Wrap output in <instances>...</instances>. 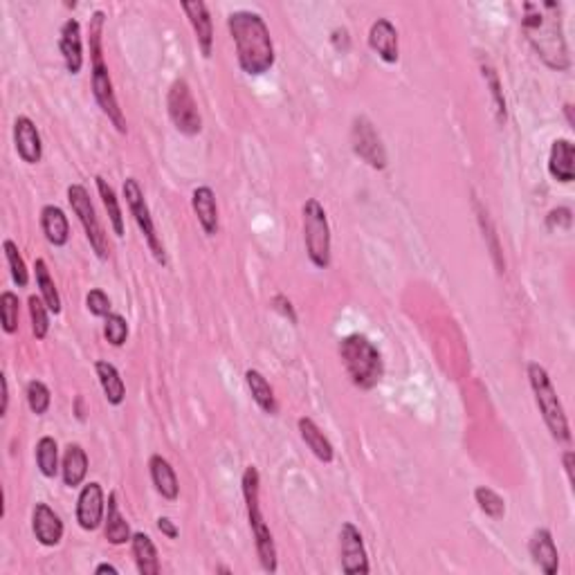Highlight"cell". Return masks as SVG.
<instances>
[{
	"label": "cell",
	"instance_id": "1",
	"mask_svg": "<svg viewBox=\"0 0 575 575\" xmlns=\"http://www.w3.org/2000/svg\"><path fill=\"white\" fill-rule=\"evenodd\" d=\"M560 3H524L522 27L528 43L551 70L564 73L571 68Z\"/></svg>",
	"mask_w": 575,
	"mask_h": 575
},
{
	"label": "cell",
	"instance_id": "2",
	"mask_svg": "<svg viewBox=\"0 0 575 575\" xmlns=\"http://www.w3.org/2000/svg\"><path fill=\"white\" fill-rule=\"evenodd\" d=\"M227 30L236 45L241 70L249 77H261L274 65V45L268 25L254 12H234L227 16Z\"/></svg>",
	"mask_w": 575,
	"mask_h": 575
},
{
	"label": "cell",
	"instance_id": "3",
	"mask_svg": "<svg viewBox=\"0 0 575 575\" xmlns=\"http://www.w3.org/2000/svg\"><path fill=\"white\" fill-rule=\"evenodd\" d=\"M340 357L353 385L362 391H369L380 385L385 364L378 347L366 335L353 333L340 340Z\"/></svg>",
	"mask_w": 575,
	"mask_h": 575
},
{
	"label": "cell",
	"instance_id": "4",
	"mask_svg": "<svg viewBox=\"0 0 575 575\" xmlns=\"http://www.w3.org/2000/svg\"><path fill=\"white\" fill-rule=\"evenodd\" d=\"M102 32H104V12H95L90 19V57H93V93L97 99L99 108L104 111L108 119L112 122V126L118 128L119 133H126V118H124L122 108H119L115 90H112L111 74H108V65L104 64V52H102Z\"/></svg>",
	"mask_w": 575,
	"mask_h": 575
},
{
	"label": "cell",
	"instance_id": "5",
	"mask_svg": "<svg viewBox=\"0 0 575 575\" xmlns=\"http://www.w3.org/2000/svg\"><path fill=\"white\" fill-rule=\"evenodd\" d=\"M241 486H243L249 528H252L258 560H261V566H264L268 573H274V571H277V546H274L272 531H270L264 512H261V499H258V494H261V477H258V470L254 468V465L245 468Z\"/></svg>",
	"mask_w": 575,
	"mask_h": 575
},
{
	"label": "cell",
	"instance_id": "6",
	"mask_svg": "<svg viewBox=\"0 0 575 575\" xmlns=\"http://www.w3.org/2000/svg\"><path fill=\"white\" fill-rule=\"evenodd\" d=\"M528 380H531V389L535 394V402L540 407L541 418H544L553 439L557 443H571L569 420H566L564 407H562L560 398H557L556 387H553L551 378H548V371L541 364H537V362H531L528 364Z\"/></svg>",
	"mask_w": 575,
	"mask_h": 575
},
{
	"label": "cell",
	"instance_id": "7",
	"mask_svg": "<svg viewBox=\"0 0 575 575\" xmlns=\"http://www.w3.org/2000/svg\"><path fill=\"white\" fill-rule=\"evenodd\" d=\"M303 218V243L306 254L315 268L324 270L331 265V225H328L326 210L315 198L306 200L302 210Z\"/></svg>",
	"mask_w": 575,
	"mask_h": 575
},
{
	"label": "cell",
	"instance_id": "8",
	"mask_svg": "<svg viewBox=\"0 0 575 575\" xmlns=\"http://www.w3.org/2000/svg\"><path fill=\"white\" fill-rule=\"evenodd\" d=\"M166 111H169L173 126L182 135L194 137L203 131V118H200L198 104H196L187 79H176V81L171 83L169 95H166Z\"/></svg>",
	"mask_w": 575,
	"mask_h": 575
},
{
	"label": "cell",
	"instance_id": "9",
	"mask_svg": "<svg viewBox=\"0 0 575 575\" xmlns=\"http://www.w3.org/2000/svg\"><path fill=\"white\" fill-rule=\"evenodd\" d=\"M68 203H70V207H73L74 214H77L83 232H86V239H88L90 248L95 249V254H97L99 258H108L111 248H108L106 232H104L102 223H99L97 211H95L88 189H86L83 185H70L68 187Z\"/></svg>",
	"mask_w": 575,
	"mask_h": 575
},
{
	"label": "cell",
	"instance_id": "10",
	"mask_svg": "<svg viewBox=\"0 0 575 575\" xmlns=\"http://www.w3.org/2000/svg\"><path fill=\"white\" fill-rule=\"evenodd\" d=\"M122 191H124V198H126L128 211H131V216L135 218L137 227H140V232L144 234V239H147L149 249H151V254L156 257L157 264L166 265V249H165V245H162L160 236H157L153 216H151V211H149L147 200H144V194H142V189H140V185H137L135 178H126V180H124Z\"/></svg>",
	"mask_w": 575,
	"mask_h": 575
},
{
	"label": "cell",
	"instance_id": "11",
	"mask_svg": "<svg viewBox=\"0 0 575 575\" xmlns=\"http://www.w3.org/2000/svg\"><path fill=\"white\" fill-rule=\"evenodd\" d=\"M351 147L353 153H356L360 160H364L371 169H387L389 160H387L385 144H382L380 135H378L376 126L360 115V118L353 119L351 126Z\"/></svg>",
	"mask_w": 575,
	"mask_h": 575
},
{
	"label": "cell",
	"instance_id": "12",
	"mask_svg": "<svg viewBox=\"0 0 575 575\" xmlns=\"http://www.w3.org/2000/svg\"><path fill=\"white\" fill-rule=\"evenodd\" d=\"M340 556L341 571L347 575H366L371 571L369 556H366L364 540L356 524L347 522L340 531Z\"/></svg>",
	"mask_w": 575,
	"mask_h": 575
},
{
	"label": "cell",
	"instance_id": "13",
	"mask_svg": "<svg viewBox=\"0 0 575 575\" xmlns=\"http://www.w3.org/2000/svg\"><path fill=\"white\" fill-rule=\"evenodd\" d=\"M106 515V499H104L102 483L90 481L81 487L77 499V522L83 531H97Z\"/></svg>",
	"mask_w": 575,
	"mask_h": 575
},
{
	"label": "cell",
	"instance_id": "14",
	"mask_svg": "<svg viewBox=\"0 0 575 575\" xmlns=\"http://www.w3.org/2000/svg\"><path fill=\"white\" fill-rule=\"evenodd\" d=\"M14 147L20 160L27 165H39L43 157V142H41V133L36 124L30 118H16L14 122Z\"/></svg>",
	"mask_w": 575,
	"mask_h": 575
},
{
	"label": "cell",
	"instance_id": "15",
	"mask_svg": "<svg viewBox=\"0 0 575 575\" xmlns=\"http://www.w3.org/2000/svg\"><path fill=\"white\" fill-rule=\"evenodd\" d=\"M182 12H185L191 27H194L200 52H203L205 59H210L211 50H214V25H211L210 10H207L203 0H194V3H182Z\"/></svg>",
	"mask_w": 575,
	"mask_h": 575
},
{
	"label": "cell",
	"instance_id": "16",
	"mask_svg": "<svg viewBox=\"0 0 575 575\" xmlns=\"http://www.w3.org/2000/svg\"><path fill=\"white\" fill-rule=\"evenodd\" d=\"M528 551H531L533 562L541 569L544 575H556L560 569V556H557V546L553 540L548 528H537L528 541Z\"/></svg>",
	"mask_w": 575,
	"mask_h": 575
},
{
	"label": "cell",
	"instance_id": "17",
	"mask_svg": "<svg viewBox=\"0 0 575 575\" xmlns=\"http://www.w3.org/2000/svg\"><path fill=\"white\" fill-rule=\"evenodd\" d=\"M369 45L371 50L380 57L385 64H395L400 59V48H398V30L394 27V23L387 19H378L376 23L371 25L369 30Z\"/></svg>",
	"mask_w": 575,
	"mask_h": 575
},
{
	"label": "cell",
	"instance_id": "18",
	"mask_svg": "<svg viewBox=\"0 0 575 575\" xmlns=\"http://www.w3.org/2000/svg\"><path fill=\"white\" fill-rule=\"evenodd\" d=\"M32 531L36 540L43 546H57L64 540V522L61 517L48 506V503H36L32 512Z\"/></svg>",
	"mask_w": 575,
	"mask_h": 575
},
{
	"label": "cell",
	"instance_id": "19",
	"mask_svg": "<svg viewBox=\"0 0 575 575\" xmlns=\"http://www.w3.org/2000/svg\"><path fill=\"white\" fill-rule=\"evenodd\" d=\"M191 210L207 236L218 234V203L211 187H196L191 194Z\"/></svg>",
	"mask_w": 575,
	"mask_h": 575
},
{
	"label": "cell",
	"instance_id": "20",
	"mask_svg": "<svg viewBox=\"0 0 575 575\" xmlns=\"http://www.w3.org/2000/svg\"><path fill=\"white\" fill-rule=\"evenodd\" d=\"M59 50L64 54L65 68L70 74H79L83 68V39H81V25L77 19H68L61 27Z\"/></svg>",
	"mask_w": 575,
	"mask_h": 575
},
{
	"label": "cell",
	"instance_id": "21",
	"mask_svg": "<svg viewBox=\"0 0 575 575\" xmlns=\"http://www.w3.org/2000/svg\"><path fill=\"white\" fill-rule=\"evenodd\" d=\"M575 147L571 140H556L551 144V153H548V173L556 178L557 182H573L575 178Z\"/></svg>",
	"mask_w": 575,
	"mask_h": 575
},
{
	"label": "cell",
	"instance_id": "22",
	"mask_svg": "<svg viewBox=\"0 0 575 575\" xmlns=\"http://www.w3.org/2000/svg\"><path fill=\"white\" fill-rule=\"evenodd\" d=\"M149 472H151V481L156 486L157 493L166 499V502H176L180 494V483H178L176 470L171 468V464L160 454H153L149 458Z\"/></svg>",
	"mask_w": 575,
	"mask_h": 575
},
{
	"label": "cell",
	"instance_id": "23",
	"mask_svg": "<svg viewBox=\"0 0 575 575\" xmlns=\"http://www.w3.org/2000/svg\"><path fill=\"white\" fill-rule=\"evenodd\" d=\"M41 227H43L48 243L54 245V248H64L70 241L68 216H65V211L61 207L45 205L41 210Z\"/></svg>",
	"mask_w": 575,
	"mask_h": 575
},
{
	"label": "cell",
	"instance_id": "24",
	"mask_svg": "<svg viewBox=\"0 0 575 575\" xmlns=\"http://www.w3.org/2000/svg\"><path fill=\"white\" fill-rule=\"evenodd\" d=\"M88 474V454L79 443H70L64 452V461H61V479L64 486L79 487Z\"/></svg>",
	"mask_w": 575,
	"mask_h": 575
},
{
	"label": "cell",
	"instance_id": "25",
	"mask_svg": "<svg viewBox=\"0 0 575 575\" xmlns=\"http://www.w3.org/2000/svg\"><path fill=\"white\" fill-rule=\"evenodd\" d=\"M299 434H302V441L306 443V448L310 449L315 456L322 461V464H331L333 458H335V449H333L331 441L326 439L322 429L318 427V423L308 416L299 418Z\"/></svg>",
	"mask_w": 575,
	"mask_h": 575
},
{
	"label": "cell",
	"instance_id": "26",
	"mask_svg": "<svg viewBox=\"0 0 575 575\" xmlns=\"http://www.w3.org/2000/svg\"><path fill=\"white\" fill-rule=\"evenodd\" d=\"M104 535H106V540L111 541L112 546L126 544L133 537L131 526H128V522L122 517V512H119L118 493H111V497H108V512L106 517H104Z\"/></svg>",
	"mask_w": 575,
	"mask_h": 575
},
{
	"label": "cell",
	"instance_id": "27",
	"mask_svg": "<svg viewBox=\"0 0 575 575\" xmlns=\"http://www.w3.org/2000/svg\"><path fill=\"white\" fill-rule=\"evenodd\" d=\"M245 385H248L254 402H257V405L261 407L265 414H270V416L279 414L277 395H274V389L270 387V382L265 380V376L261 373V371H257V369L245 371Z\"/></svg>",
	"mask_w": 575,
	"mask_h": 575
},
{
	"label": "cell",
	"instance_id": "28",
	"mask_svg": "<svg viewBox=\"0 0 575 575\" xmlns=\"http://www.w3.org/2000/svg\"><path fill=\"white\" fill-rule=\"evenodd\" d=\"M133 557H135L137 571L142 575L160 573V560H157V548L147 533H133L131 537Z\"/></svg>",
	"mask_w": 575,
	"mask_h": 575
},
{
	"label": "cell",
	"instance_id": "29",
	"mask_svg": "<svg viewBox=\"0 0 575 575\" xmlns=\"http://www.w3.org/2000/svg\"><path fill=\"white\" fill-rule=\"evenodd\" d=\"M95 371H97L99 385H102L104 395L111 405H122L124 398H126V385H124L122 376H119V371L106 360H97L95 362Z\"/></svg>",
	"mask_w": 575,
	"mask_h": 575
},
{
	"label": "cell",
	"instance_id": "30",
	"mask_svg": "<svg viewBox=\"0 0 575 575\" xmlns=\"http://www.w3.org/2000/svg\"><path fill=\"white\" fill-rule=\"evenodd\" d=\"M95 185H97L99 198H102L104 207H106V211H108V220H111V225H112V232H115V236H118V239H122L124 236V216H122V210H119V200H118V196H115V189H112V187L108 185L106 178H102V176L95 178Z\"/></svg>",
	"mask_w": 575,
	"mask_h": 575
},
{
	"label": "cell",
	"instance_id": "31",
	"mask_svg": "<svg viewBox=\"0 0 575 575\" xmlns=\"http://www.w3.org/2000/svg\"><path fill=\"white\" fill-rule=\"evenodd\" d=\"M34 274H36V286H39V290H41V297H43V302L48 303L50 312L59 315L61 295H59V290H57V283H54L52 277H50L48 264H45L43 258H36L34 261Z\"/></svg>",
	"mask_w": 575,
	"mask_h": 575
},
{
	"label": "cell",
	"instance_id": "32",
	"mask_svg": "<svg viewBox=\"0 0 575 575\" xmlns=\"http://www.w3.org/2000/svg\"><path fill=\"white\" fill-rule=\"evenodd\" d=\"M36 465H39L41 474L48 479H54L59 474V445L52 436H43L36 443Z\"/></svg>",
	"mask_w": 575,
	"mask_h": 575
},
{
	"label": "cell",
	"instance_id": "33",
	"mask_svg": "<svg viewBox=\"0 0 575 575\" xmlns=\"http://www.w3.org/2000/svg\"><path fill=\"white\" fill-rule=\"evenodd\" d=\"M474 499H477L479 508H481V512L486 517H490V519H503L506 517V502H503L502 497H499L494 490H490V487L486 486H479L477 490H474Z\"/></svg>",
	"mask_w": 575,
	"mask_h": 575
},
{
	"label": "cell",
	"instance_id": "34",
	"mask_svg": "<svg viewBox=\"0 0 575 575\" xmlns=\"http://www.w3.org/2000/svg\"><path fill=\"white\" fill-rule=\"evenodd\" d=\"M19 295H14L12 290H5V293L0 295V319H3V331L7 335H14L19 331Z\"/></svg>",
	"mask_w": 575,
	"mask_h": 575
},
{
	"label": "cell",
	"instance_id": "35",
	"mask_svg": "<svg viewBox=\"0 0 575 575\" xmlns=\"http://www.w3.org/2000/svg\"><path fill=\"white\" fill-rule=\"evenodd\" d=\"M27 308H30V319H32V333H34L36 340H45L50 333V308L48 303L41 297L32 295L27 299Z\"/></svg>",
	"mask_w": 575,
	"mask_h": 575
},
{
	"label": "cell",
	"instance_id": "36",
	"mask_svg": "<svg viewBox=\"0 0 575 575\" xmlns=\"http://www.w3.org/2000/svg\"><path fill=\"white\" fill-rule=\"evenodd\" d=\"M3 249H5L7 264H10L12 279H14L16 286H19V288H25V286H27V283H30V272H27V265H25L23 257H20L19 245H16L14 241L7 239L5 243H3Z\"/></svg>",
	"mask_w": 575,
	"mask_h": 575
},
{
	"label": "cell",
	"instance_id": "37",
	"mask_svg": "<svg viewBox=\"0 0 575 575\" xmlns=\"http://www.w3.org/2000/svg\"><path fill=\"white\" fill-rule=\"evenodd\" d=\"M25 394H27V405H30L32 414L43 416L45 411L50 410V405H52V394H50V389L45 387V382L41 380L27 382Z\"/></svg>",
	"mask_w": 575,
	"mask_h": 575
},
{
	"label": "cell",
	"instance_id": "38",
	"mask_svg": "<svg viewBox=\"0 0 575 575\" xmlns=\"http://www.w3.org/2000/svg\"><path fill=\"white\" fill-rule=\"evenodd\" d=\"M104 337L111 347H124L128 337V322L118 315V312H111L108 318H104Z\"/></svg>",
	"mask_w": 575,
	"mask_h": 575
},
{
	"label": "cell",
	"instance_id": "39",
	"mask_svg": "<svg viewBox=\"0 0 575 575\" xmlns=\"http://www.w3.org/2000/svg\"><path fill=\"white\" fill-rule=\"evenodd\" d=\"M483 77H486V83L490 86V93H493L494 106H497L499 124H503L506 122V99H503L502 83H499V77H497V73H494L493 65L483 64Z\"/></svg>",
	"mask_w": 575,
	"mask_h": 575
},
{
	"label": "cell",
	"instance_id": "40",
	"mask_svg": "<svg viewBox=\"0 0 575 575\" xmlns=\"http://www.w3.org/2000/svg\"><path fill=\"white\" fill-rule=\"evenodd\" d=\"M86 306H88V310L93 312L95 318H108L111 315V299L99 288H95V290H90L86 295Z\"/></svg>",
	"mask_w": 575,
	"mask_h": 575
},
{
	"label": "cell",
	"instance_id": "41",
	"mask_svg": "<svg viewBox=\"0 0 575 575\" xmlns=\"http://www.w3.org/2000/svg\"><path fill=\"white\" fill-rule=\"evenodd\" d=\"M272 308L279 312V315H281V318H286L290 324H297V312H295L293 302H290L286 295H274Z\"/></svg>",
	"mask_w": 575,
	"mask_h": 575
},
{
	"label": "cell",
	"instance_id": "42",
	"mask_svg": "<svg viewBox=\"0 0 575 575\" xmlns=\"http://www.w3.org/2000/svg\"><path fill=\"white\" fill-rule=\"evenodd\" d=\"M571 210L569 207H557V210H553L551 214H548V218H546V223H548V227H571Z\"/></svg>",
	"mask_w": 575,
	"mask_h": 575
},
{
	"label": "cell",
	"instance_id": "43",
	"mask_svg": "<svg viewBox=\"0 0 575 575\" xmlns=\"http://www.w3.org/2000/svg\"><path fill=\"white\" fill-rule=\"evenodd\" d=\"M157 531H160L162 535L169 537V540H176V537H178L176 524L171 522L169 517H160V519H157Z\"/></svg>",
	"mask_w": 575,
	"mask_h": 575
},
{
	"label": "cell",
	"instance_id": "44",
	"mask_svg": "<svg viewBox=\"0 0 575 575\" xmlns=\"http://www.w3.org/2000/svg\"><path fill=\"white\" fill-rule=\"evenodd\" d=\"M0 385H3V407H0V416H7V410H10V387H7L5 376H0Z\"/></svg>",
	"mask_w": 575,
	"mask_h": 575
},
{
	"label": "cell",
	"instance_id": "45",
	"mask_svg": "<svg viewBox=\"0 0 575 575\" xmlns=\"http://www.w3.org/2000/svg\"><path fill=\"white\" fill-rule=\"evenodd\" d=\"M573 452H564L562 454V461H564V470H566V477H569V481L573 483Z\"/></svg>",
	"mask_w": 575,
	"mask_h": 575
},
{
	"label": "cell",
	"instance_id": "46",
	"mask_svg": "<svg viewBox=\"0 0 575 575\" xmlns=\"http://www.w3.org/2000/svg\"><path fill=\"white\" fill-rule=\"evenodd\" d=\"M95 573H97V575H102V573L118 575V569H115V566H112V564H99L97 569H95Z\"/></svg>",
	"mask_w": 575,
	"mask_h": 575
},
{
	"label": "cell",
	"instance_id": "47",
	"mask_svg": "<svg viewBox=\"0 0 575 575\" xmlns=\"http://www.w3.org/2000/svg\"><path fill=\"white\" fill-rule=\"evenodd\" d=\"M564 112H566V119H569V124H571V126H573V106H571V104H566V106H564Z\"/></svg>",
	"mask_w": 575,
	"mask_h": 575
}]
</instances>
